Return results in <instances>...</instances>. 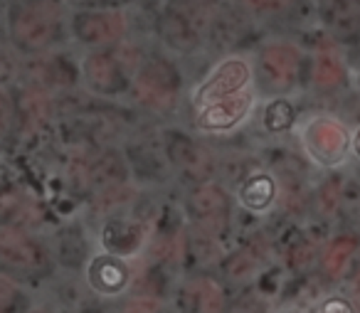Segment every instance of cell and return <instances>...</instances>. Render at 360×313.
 <instances>
[{"label":"cell","instance_id":"obj_8","mask_svg":"<svg viewBox=\"0 0 360 313\" xmlns=\"http://www.w3.org/2000/svg\"><path fill=\"white\" fill-rule=\"evenodd\" d=\"M296 79V52L284 45H269L257 55L255 82L264 91L281 94Z\"/></svg>","mask_w":360,"mask_h":313},{"label":"cell","instance_id":"obj_11","mask_svg":"<svg viewBox=\"0 0 360 313\" xmlns=\"http://www.w3.org/2000/svg\"><path fill=\"white\" fill-rule=\"evenodd\" d=\"M321 313H355V311H353V306H350V301H345V298H340V296H333L321 306Z\"/></svg>","mask_w":360,"mask_h":313},{"label":"cell","instance_id":"obj_4","mask_svg":"<svg viewBox=\"0 0 360 313\" xmlns=\"http://www.w3.org/2000/svg\"><path fill=\"white\" fill-rule=\"evenodd\" d=\"M139 65H126L124 57L111 47L109 50H94L82 62V77L96 94L119 96L126 89H134V75Z\"/></svg>","mask_w":360,"mask_h":313},{"label":"cell","instance_id":"obj_9","mask_svg":"<svg viewBox=\"0 0 360 313\" xmlns=\"http://www.w3.org/2000/svg\"><path fill=\"white\" fill-rule=\"evenodd\" d=\"M276 198V185L269 175H252L240 188V203L252 212L266 210Z\"/></svg>","mask_w":360,"mask_h":313},{"label":"cell","instance_id":"obj_1","mask_svg":"<svg viewBox=\"0 0 360 313\" xmlns=\"http://www.w3.org/2000/svg\"><path fill=\"white\" fill-rule=\"evenodd\" d=\"M255 99V65L227 55L193 89V119L202 131H230L250 116Z\"/></svg>","mask_w":360,"mask_h":313},{"label":"cell","instance_id":"obj_6","mask_svg":"<svg viewBox=\"0 0 360 313\" xmlns=\"http://www.w3.org/2000/svg\"><path fill=\"white\" fill-rule=\"evenodd\" d=\"M129 32L126 15L116 8H86L72 15V35L86 47L109 50Z\"/></svg>","mask_w":360,"mask_h":313},{"label":"cell","instance_id":"obj_3","mask_svg":"<svg viewBox=\"0 0 360 313\" xmlns=\"http://www.w3.org/2000/svg\"><path fill=\"white\" fill-rule=\"evenodd\" d=\"M60 6L55 0H25L13 13V40L25 52L45 50L60 32Z\"/></svg>","mask_w":360,"mask_h":313},{"label":"cell","instance_id":"obj_12","mask_svg":"<svg viewBox=\"0 0 360 313\" xmlns=\"http://www.w3.org/2000/svg\"><path fill=\"white\" fill-rule=\"evenodd\" d=\"M252 13H266V11H276L286 3V0H242Z\"/></svg>","mask_w":360,"mask_h":313},{"label":"cell","instance_id":"obj_13","mask_svg":"<svg viewBox=\"0 0 360 313\" xmlns=\"http://www.w3.org/2000/svg\"><path fill=\"white\" fill-rule=\"evenodd\" d=\"M353 146H355V153H358V158H360V129H358V134H355Z\"/></svg>","mask_w":360,"mask_h":313},{"label":"cell","instance_id":"obj_5","mask_svg":"<svg viewBox=\"0 0 360 313\" xmlns=\"http://www.w3.org/2000/svg\"><path fill=\"white\" fill-rule=\"evenodd\" d=\"M134 91L141 101H150L153 106L170 104L180 91V72L175 62L163 55L141 57L134 75Z\"/></svg>","mask_w":360,"mask_h":313},{"label":"cell","instance_id":"obj_7","mask_svg":"<svg viewBox=\"0 0 360 313\" xmlns=\"http://www.w3.org/2000/svg\"><path fill=\"white\" fill-rule=\"evenodd\" d=\"M304 148L309 151V155L321 165H335L345 158L348 151V131L340 124L330 119H314L309 121V126L304 129Z\"/></svg>","mask_w":360,"mask_h":313},{"label":"cell","instance_id":"obj_10","mask_svg":"<svg viewBox=\"0 0 360 313\" xmlns=\"http://www.w3.org/2000/svg\"><path fill=\"white\" fill-rule=\"evenodd\" d=\"M291 124H294V106L286 99H281V96H276L264 111V126L269 131H274V134H279V131L291 129Z\"/></svg>","mask_w":360,"mask_h":313},{"label":"cell","instance_id":"obj_2","mask_svg":"<svg viewBox=\"0 0 360 313\" xmlns=\"http://www.w3.org/2000/svg\"><path fill=\"white\" fill-rule=\"evenodd\" d=\"M212 11L202 0H165L155 20L160 42L173 55H193L210 40Z\"/></svg>","mask_w":360,"mask_h":313}]
</instances>
